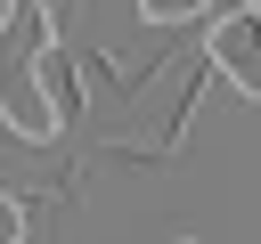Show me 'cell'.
Wrapping results in <instances>:
<instances>
[{"instance_id": "1", "label": "cell", "mask_w": 261, "mask_h": 244, "mask_svg": "<svg viewBox=\"0 0 261 244\" xmlns=\"http://www.w3.org/2000/svg\"><path fill=\"white\" fill-rule=\"evenodd\" d=\"M204 73H228V81L261 106V8H253V16H212V33H204Z\"/></svg>"}, {"instance_id": "2", "label": "cell", "mask_w": 261, "mask_h": 244, "mask_svg": "<svg viewBox=\"0 0 261 244\" xmlns=\"http://www.w3.org/2000/svg\"><path fill=\"white\" fill-rule=\"evenodd\" d=\"M0 244H24V195L0 187Z\"/></svg>"}, {"instance_id": "3", "label": "cell", "mask_w": 261, "mask_h": 244, "mask_svg": "<svg viewBox=\"0 0 261 244\" xmlns=\"http://www.w3.org/2000/svg\"><path fill=\"white\" fill-rule=\"evenodd\" d=\"M8 24H16V0H0V33H8Z\"/></svg>"}]
</instances>
